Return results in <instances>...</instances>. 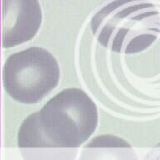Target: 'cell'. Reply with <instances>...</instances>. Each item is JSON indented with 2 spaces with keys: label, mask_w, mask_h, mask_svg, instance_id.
Listing matches in <instances>:
<instances>
[{
  "label": "cell",
  "mask_w": 160,
  "mask_h": 160,
  "mask_svg": "<svg viewBox=\"0 0 160 160\" xmlns=\"http://www.w3.org/2000/svg\"><path fill=\"white\" fill-rule=\"evenodd\" d=\"M98 122V108L92 98L80 88H66L25 118L18 130V144L19 148H78L95 132Z\"/></svg>",
  "instance_id": "1"
},
{
  "label": "cell",
  "mask_w": 160,
  "mask_h": 160,
  "mask_svg": "<svg viewBox=\"0 0 160 160\" xmlns=\"http://www.w3.org/2000/svg\"><path fill=\"white\" fill-rule=\"evenodd\" d=\"M59 78L57 59L49 51L37 46L11 54L2 68L5 92L23 104L41 102L57 87Z\"/></svg>",
  "instance_id": "2"
},
{
  "label": "cell",
  "mask_w": 160,
  "mask_h": 160,
  "mask_svg": "<svg viewBox=\"0 0 160 160\" xmlns=\"http://www.w3.org/2000/svg\"><path fill=\"white\" fill-rule=\"evenodd\" d=\"M38 0H2V47H16L36 36L42 24Z\"/></svg>",
  "instance_id": "3"
}]
</instances>
